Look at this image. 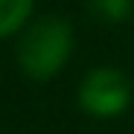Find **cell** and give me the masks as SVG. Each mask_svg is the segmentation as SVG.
Here are the masks:
<instances>
[{
    "mask_svg": "<svg viewBox=\"0 0 134 134\" xmlns=\"http://www.w3.org/2000/svg\"><path fill=\"white\" fill-rule=\"evenodd\" d=\"M73 50V29L64 18L44 15L24 32L18 47V61L29 79L47 82L53 79L70 58Z\"/></svg>",
    "mask_w": 134,
    "mask_h": 134,
    "instance_id": "6da1fadb",
    "label": "cell"
},
{
    "mask_svg": "<svg viewBox=\"0 0 134 134\" xmlns=\"http://www.w3.org/2000/svg\"><path fill=\"white\" fill-rule=\"evenodd\" d=\"M128 99H131V85L125 73L117 67H96L79 85L82 111H87L91 117H99V120L122 114L128 108Z\"/></svg>",
    "mask_w": 134,
    "mask_h": 134,
    "instance_id": "7a4b0ae2",
    "label": "cell"
},
{
    "mask_svg": "<svg viewBox=\"0 0 134 134\" xmlns=\"http://www.w3.org/2000/svg\"><path fill=\"white\" fill-rule=\"evenodd\" d=\"M35 0H0V38L18 32L29 20Z\"/></svg>",
    "mask_w": 134,
    "mask_h": 134,
    "instance_id": "3957f363",
    "label": "cell"
},
{
    "mask_svg": "<svg viewBox=\"0 0 134 134\" xmlns=\"http://www.w3.org/2000/svg\"><path fill=\"white\" fill-rule=\"evenodd\" d=\"M91 6L105 20H122L131 9V0H91Z\"/></svg>",
    "mask_w": 134,
    "mask_h": 134,
    "instance_id": "277c9868",
    "label": "cell"
}]
</instances>
